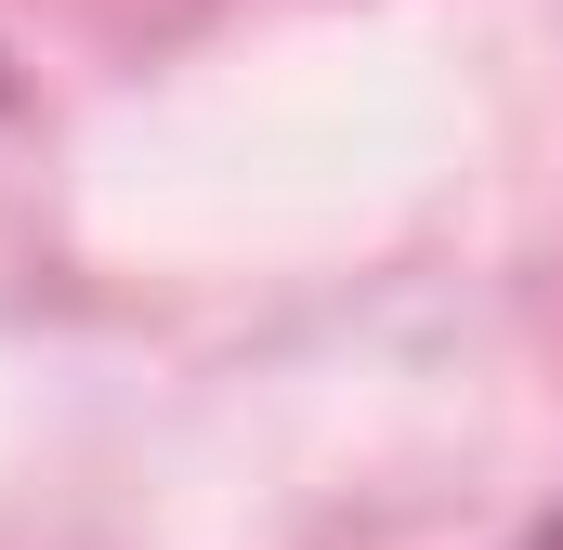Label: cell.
Masks as SVG:
<instances>
[{
    "label": "cell",
    "instance_id": "6da1fadb",
    "mask_svg": "<svg viewBox=\"0 0 563 550\" xmlns=\"http://www.w3.org/2000/svg\"><path fill=\"white\" fill-rule=\"evenodd\" d=\"M525 550H563V512H551V525H538V538H525Z\"/></svg>",
    "mask_w": 563,
    "mask_h": 550
}]
</instances>
